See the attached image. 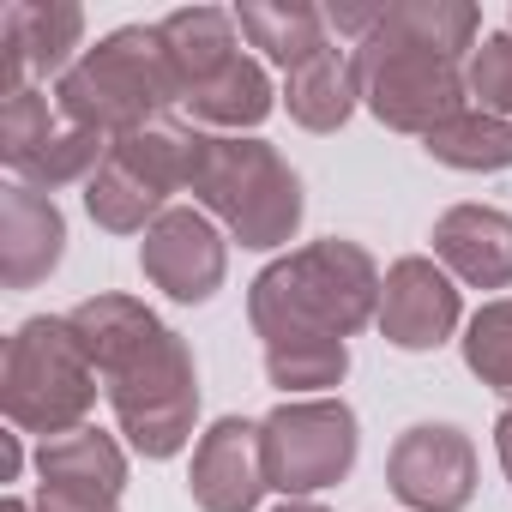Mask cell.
Masks as SVG:
<instances>
[{"label": "cell", "mask_w": 512, "mask_h": 512, "mask_svg": "<svg viewBox=\"0 0 512 512\" xmlns=\"http://www.w3.org/2000/svg\"><path fill=\"white\" fill-rule=\"evenodd\" d=\"M67 320L103 380V398L127 446L139 458L187 452L193 422H199V362L187 338L163 326L139 296H121V290L85 296Z\"/></svg>", "instance_id": "cell-1"}, {"label": "cell", "mask_w": 512, "mask_h": 512, "mask_svg": "<svg viewBox=\"0 0 512 512\" xmlns=\"http://www.w3.org/2000/svg\"><path fill=\"white\" fill-rule=\"evenodd\" d=\"M380 290L386 272L362 241L326 235L308 247H290L247 284V326L272 344H350L362 326L380 320Z\"/></svg>", "instance_id": "cell-2"}, {"label": "cell", "mask_w": 512, "mask_h": 512, "mask_svg": "<svg viewBox=\"0 0 512 512\" xmlns=\"http://www.w3.org/2000/svg\"><path fill=\"white\" fill-rule=\"evenodd\" d=\"M205 217L223 223L229 241L253 247V253H272L290 247L302 217H308V193L302 175L284 163L278 145L253 139V133H205L199 139V169L193 187Z\"/></svg>", "instance_id": "cell-3"}, {"label": "cell", "mask_w": 512, "mask_h": 512, "mask_svg": "<svg viewBox=\"0 0 512 512\" xmlns=\"http://www.w3.org/2000/svg\"><path fill=\"white\" fill-rule=\"evenodd\" d=\"M55 109L103 139H127L151 121H169V109H181V85L169 73L157 25H121L97 37L55 79Z\"/></svg>", "instance_id": "cell-4"}, {"label": "cell", "mask_w": 512, "mask_h": 512, "mask_svg": "<svg viewBox=\"0 0 512 512\" xmlns=\"http://www.w3.org/2000/svg\"><path fill=\"white\" fill-rule=\"evenodd\" d=\"M97 392L103 380L67 314H31L13 326L7 362H0V410L19 434L61 440L73 428H91Z\"/></svg>", "instance_id": "cell-5"}, {"label": "cell", "mask_w": 512, "mask_h": 512, "mask_svg": "<svg viewBox=\"0 0 512 512\" xmlns=\"http://www.w3.org/2000/svg\"><path fill=\"white\" fill-rule=\"evenodd\" d=\"M350 55H356V73H362V109L380 127H392V133L428 139L434 127H446L452 115L470 109V67L464 61H446L434 49L398 43L380 25Z\"/></svg>", "instance_id": "cell-6"}, {"label": "cell", "mask_w": 512, "mask_h": 512, "mask_svg": "<svg viewBox=\"0 0 512 512\" xmlns=\"http://www.w3.org/2000/svg\"><path fill=\"white\" fill-rule=\"evenodd\" d=\"M266 476L284 500H314L356 470L362 422L344 398H284L260 416Z\"/></svg>", "instance_id": "cell-7"}, {"label": "cell", "mask_w": 512, "mask_h": 512, "mask_svg": "<svg viewBox=\"0 0 512 512\" xmlns=\"http://www.w3.org/2000/svg\"><path fill=\"white\" fill-rule=\"evenodd\" d=\"M139 272L151 290H163L181 308H205L223 278H229V235L217 217H205L199 205H169L145 241H139Z\"/></svg>", "instance_id": "cell-8"}, {"label": "cell", "mask_w": 512, "mask_h": 512, "mask_svg": "<svg viewBox=\"0 0 512 512\" xmlns=\"http://www.w3.org/2000/svg\"><path fill=\"white\" fill-rule=\"evenodd\" d=\"M386 488L410 512H464L476 500V446L458 422H410L386 452Z\"/></svg>", "instance_id": "cell-9"}, {"label": "cell", "mask_w": 512, "mask_h": 512, "mask_svg": "<svg viewBox=\"0 0 512 512\" xmlns=\"http://www.w3.org/2000/svg\"><path fill=\"white\" fill-rule=\"evenodd\" d=\"M380 338L392 350H440L458 326H464V296L452 284V272L434 253H404L386 266V290H380Z\"/></svg>", "instance_id": "cell-10"}, {"label": "cell", "mask_w": 512, "mask_h": 512, "mask_svg": "<svg viewBox=\"0 0 512 512\" xmlns=\"http://www.w3.org/2000/svg\"><path fill=\"white\" fill-rule=\"evenodd\" d=\"M272 476H266V446H260V422L247 416H217L199 440H193V464H187V494L199 512H253L266 500Z\"/></svg>", "instance_id": "cell-11"}, {"label": "cell", "mask_w": 512, "mask_h": 512, "mask_svg": "<svg viewBox=\"0 0 512 512\" xmlns=\"http://www.w3.org/2000/svg\"><path fill=\"white\" fill-rule=\"evenodd\" d=\"M79 55H85V7H73V0H13L0 13V61H7L0 91L7 97L31 91V79H61Z\"/></svg>", "instance_id": "cell-12"}, {"label": "cell", "mask_w": 512, "mask_h": 512, "mask_svg": "<svg viewBox=\"0 0 512 512\" xmlns=\"http://www.w3.org/2000/svg\"><path fill=\"white\" fill-rule=\"evenodd\" d=\"M434 260L464 290H512V211L500 205H446L428 229Z\"/></svg>", "instance_id": "cell-13"}, {"label": "cell", "mask_w": 512, "mask_h": 512, "mask_svg": "<svg viewBox=\"0 0 512 512\" xmlns=\"http://www.w3.org/2000/svg\"><path fill=\"white\" fill-rule=\"evenodd\" d=\"M67 260V217L49 193L13 181L0 193V284L7 290H37L55 278Z\"/></svg>", "instance_id": "cell-14"}, {"label": "cell", "mask_w": 512, "mask_h": 512, "mask_svg": "<svg viewBox=\"0 0 512 512\" xmlns=\"http://www.w3.org/2000/svg\"><path fill=\"white\" fill-rule=\"evenodd\" d=\"M278 97H284V91L272 85L266 61L241 55V61H229L217 79H205V85H193V91L181 97V121L199 127V133H253V127L278 109Z\"/></svg>", "instance_id": "cell-15"}, {"label": "cell", "mask_w": 512, "mask_h": 512, "mask_svg": "<svg viewBox=\"0 0 512 512\" xmlns=\"http://www.w3.org/2000/svg\"><path fill=\"white\" fill-rule=\"evenodd\" d=\"M290 121L302 133H338L356 109H362V73H356V55L344 43H332L326 55H314L308 67L284 73V97Z\"/></svg>", "instance_id": "cell-16"}, {"label": "cell", "mask_w": 512, "mask_h": 512, "mask_svg": "<svg viewBox=\"0 0 512 512\" xmlns=\"http://www.w3.org/2000/svg\"><path fill=\"white\" fill-rule=\"evenodd\" d=\"M235 25H241L247 49H260L284 73H296V67H308L314 55L332 49V25H326L320 7H308V0H241Z\"/></svg>", "instance_id": "cell-17"}, {"label": "cell", "mask_w": 512, "mask_h": 512, "mask_svg": "<svg viewBox=\"0 0 512 512\" xmlns=\"http://www.w3.org/2000/svg\"><path fill=\"white\" fill-rule=\"evenodd\" d=\"M157 37H163V55H169V73H175L181 97L193 85L217 79L229 61H241V25L223 7H181V13L157 19Z\"/></svg>", "instance_id": "cell-18"}, {"label": "cell", "mask_w": 512, "mask_h": 512, "mask_svg": "<svg viewBox=\"0 0 512 512\" xmlns=\"http://www.w3.org/2000/svg\"><path fill=\"white\" fill-rule=\"evenodd\" d=\"M37 488L121 500V488H127V452L103 428H73L61 440H43L37 446Z\"/></svg>", "instance_id": "cell-19"}, {"label": "cell", "mask_w": 512, "mask_h": 512, "mask_svg": "<svg viewBox=\"0 0 512 512\" xmlns=\"http://www.w3.org/2000/svg\"><path fill=\"white\" fill-rule=\"evenodd\" d=\"M85 211H91V223L109 229V235H145V229L169 211V193L151 187V181H145L127 157H115V145H109L103 169H97L91 187H85Z\"/></svg>", "instance_id": "cell-20"}, {"label": "cell", "mask_w": 512, "mask_h": 512, "mask_svg": "<svg viewBox=\"0 0 512 512\" xmlns=\"http://www.w3.org/2000/svg\"><path fill=\"white\" fill-rule=\"evenodd\" d=\"M380 31L398 37V43L434 49L446 61H464V55H476L482 13L470 7V0H392L386 19H380Z\"/></svg>", "instance_id": "cell-21"}, {"label": "cell", "mask_w": 512, "mask_h": 512, "mask_svg": "<svg viewBox=\"0 0 512 512\" xmlns=\"http://www.w3.org/2000/svg\"><path fill=\"white\" fill-rule=\"evenodd\" d=\"M422 151L458 175H500V169H512V121L488 115V109H464L446 127H434L422 139Z\"/></svg>", "instance_id": "cell-22"}, {"label": "cell", "mask_w": 512, "mask_h": 512, "mask_svg": "<svg viewBox=\"0 0 512 512\" xmlns=\"http://www.w3.org/2000/svg\"><path fill=\"white\" fill-rule=\"evenodd\" d=\"M109 145H115V139H103V133H91V127H73V121L61 115V127L49 133V145H43L37 157H25V163L13 169V181L37 187V193H49V199H55V187H91V175L103 169Z\"/></svg>", "instance_id": "cell-23"}, {"label": "cell", "mask_w": 512, "mask_h": 512, "mask_svg": "<svg viewBox=\"0 0 512 512\" xmlns=\"http://www.w3.org/2000/svg\"><path fill=\"white\" fill-rule=\"evenodd\" d=\"M458 350H464V368H470L482 386H494V392L512 398V296L482 302V308L464 320Z\"/></svg>", "instance_id": "cell-24"}, {"label": "cell", "mask_w": 512, "mask_h": 512, "mask_svg": "<svg viewBox=\"0 0 512 512\" xmlns=\"http://www.w3.org/2000/svg\"><path fill=\"white\" fill-rule=\"evenodd\" d=\"M55 127H61V109H55V97H43L37 85L19 91V97H7V109H0V163L19 169L25 157H37V151L49 145Z\"/></svg>", "instance_id": "cell-25"}, {"label": "cell", "mask_w": 512, "mask_h": 512, "mask_svg": "<svg viewBox=\"0 0 512 512\" xmlns=\"http://www.w3.org/2000/svg\"><path fill=\"white\" fill-rule=\"evenodd\" d=\"M470 97H482L488 115L512 121V31H488L470 55Z\"/></svg>", "instance_id": "cell-26"}, {"label": "cell", "mask_w": 512, "mask_h": 512, "mask_svg": "<svg viewBox=\"0 0 512 512\" xmlns=\"http://www.w3.org/2000/svg\"><path fill=\"white\" fill-rule=\"evenodd\" d=\"M37 512H121V500H97V494H67V488H37Z\"/></svg>", "instance_id": "cell-27"}, {"label": "cell", "mask_w": 512, "mask_h": 512, "mask_svg": "<svg viewBox=\"0 0 512 512\" xmlns=\"http://www.w3.org/2000/svg\"><path fill=\"white\" fill-rule=\"evenodd\" d=\"M19 470H25V434L13 428L0 434V482H19Z\"/></svg>", "instance_id": "cell-28"}, {"label": "cell", "mask_w": 512, "mask_h": 512, "mask_svg": "<svg viewBox=\"0 0 512 512\" xmlns=\"http://www.w3.org/2000/svg\"><path fill=\"white\" fill-rule=\"evenodd\" d=\"M494 452H500V470H506V482H512V404H506L500 422H494Z\"/></svg>", "instance_id": "cell-29"}, {"label": "cell", "mask_w": 512, "mask_h": 512, "mask_svg": "<svg viewBox=\"0 0 512 512\" xmlns=\"http://www.w3.org/2000/svg\"><path fill=\"white\" fill-rule=\"evenodd\" d=\"M272 512H332V506H320V500H284V506H272Z\"/></svg>", "instance_id": "cell-30"}, {"label": "cell", "mask_w": 512, "mask_h": 512, "mask_svg": "<svg viewBox=\"0 0 512 512\" xmlns=\"http://www.w3.org/2000/svg\"><path fill=\"white\" fill-rule=\"evenodd\" d=\"M0 512H37V500H19V494H7V506Z\"/></svg>", "instance_id": "cell-31"}, {"label": "cell", "mask_w": 512, "mask_h": 512, "mask_svg": "<svg viewBox=\"0 0 512 512\" xmlns=\"http://www.w3.org/2000/svg\"><path fill=\"white\" fill-rule=\"evenodd\" d=\"M506 31H512V13H506Z\"/></svg>", "instance_id": "cell-32"}]
</instances>
